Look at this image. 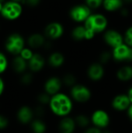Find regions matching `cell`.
Wrapping results in <instances>:
<instances>
[{
  "label": "cell",
  "instance_id": "6da1fadb",
  "mask_svg": "<svg viewBox=\"0 0 132 133\" xmlns=\"http://www.w3.org/2000/svg\"><path fill=\"white\" fill-rule=\"evenodd\" d=\"M49 106L51 111L55 115L64 118L68 116L72 112L73 102L71 97L60 92L55 95L51 96Z\"/></svg>",
  "mask_w": 132,
  "mask_h": 133
},
{
  "label": "cell",
  "instance_id": "7a4b0ae2",
  "mask_svg": "<svg viewBox=\"0 0 132 133\" xmlns=\"http://www.w3.org/2000/svg\"><path fill=\"white\" fill-rule=\"evenodd\" d=\"M83 25L86 30L93 33L95 35L103 34L109 28V19L102 12H92Z\"/></svg>",
  "mask_w": 132,
  "mask_h": 133
},
{
  "label": "cell",
  "instance_id": "3957f363",
  "mask_svg": "<svg viewBox=\"0 0 132 133\" xmlns=\"http://www.w3.org/2000/svg\"><path fill=\"white\" fill-rule=\"evenodd\" d=\"M92 12L93 10L87 5L85 3H78L69 9L68 17L76 24H83Z\"/></svg>",
  "mask_w": 132,
  "mask_h": 133
},
{
  "label": "cell",
  "instance_id": "277c9868",
  "mask_svg": "<svg viewBox=\"0 0 132 133\" xmlns=\"http://www.w3.org/2000/svg\"><path fill=\"white\" fill-rule=\"evenodd\" d=\"M23 13V6L20 2L13 0L8 1L3 4L1 12L2 16L7 20H16L19 19Z\"/></svg>",
  "mask_w": 132,
  "mask_h": 133
},
{
  "label": "cell",
  "instance_id": "5b68a950",
  "mask_svg": "<svg viewBox=\"0 0 132 133\" xmlns=\"http://www.w3.org/2000/svg\"><path fill=\"white\" fill-rule=\"evenodd\" d=\"M65 33L64 24L59 21H51L48 23L44 30V34L48 40L57 41L61 39Z\"/></svg>",
  "mask_w": 132,
  "mask_h": 133
},
{
  "label": "cell",
  "instance_id": "8992f818",
  "mask_svg": "<svg viewBox=\"0 0 132 133\" xmlns=\"http://www.w3.org/2000/svg\"><path fill=\"white\" fill-rule=\"evenodd\" d=\"M103 41L111 49L124 43L123 34L115 28H108L103 34Z\"/></svg>",
  "mask_w": 132,
  "mask_h": 133
},
{
  "label": "cell",
  "instance_id": "52a82bcc",
  "mask_svg": "<svg viewBox=\"0 0 132 133\" xmlns=\"http://www.w3.org/2000/svg\"><path fill=\"white\" fill-rule=\"evenodd\" d=\"M111 53L113 59L117 62H132V48L125 43L111 49Z\"/></svg>",
  "mask_w": 132,
  "mask_h": 133
},
{
  "label": "cell",
  "instance_id": "ba28073f",
  "mask_svg": "<svg viewBox=\"0 0 132 133\" xmlns=\"http://www.w3.org/2000/svg\"><path fill=\"white\" fill-rule=\"evenodd\" d=\"M6 50L13 55H19L25 48V41L22 35L17 33L10 34L5 41Z\"/></svg>",
  "mask_w": 132,
  "mask_h": 133
},
{
  "label": "cell",
  "instance_id": "9c48e42d",
  "mask_svg": "<svg viewBox=\"0 0 132 133\" xmlns=\"http://www.w3.org/2000/svg\"><path fill=\"white\" fill-rule=\"evenodd\" d=\"M70 95L73 101L77 103H86L88 102L92 96V93L89 87L83 84L76 83L71 88Z\"/></svg>",
  "mask_w": 132,
  "mask_h": 133
},
{
  "label": "cell",
  "instance_id": "30bf717a",
  "mask_svg": "<svg viewBox=\"0 0 132 133\" xmlns=\"http://www.w3.org/2000/svg\"><path fill=\"white\" fill-rule=\"evenodd\" d=\"M90 119L91 123L93 125V126H96L100 129H106L109 125L110 122L108 113L102 109H98L93 111L90 117Z\"/></svg>",
  "mask_w": 132,
  "mask_h": 133
},
{
  "label": "cell",
  "instance_id": "8fae6325",
  "mask_svg": "<svg viewBox=\"0 0 132 133\" xmlns=\"http://www.w3.org/2000/svg\"><path fill=\"white\" fill-rule=\"evenodd\" d=\"M105 74L103 65L98 62H93L87 69V76L92 81H99L103 79Z\"/></svg>",
  "mask_w": 132,
  "mask_h": 133
},
{
  "label": "cell",
  "instance_id": "7c38bea8",
  "mask_svg": "<svg viewBox=\"0 0 132 133\" xmlns=\"http://www.w3.org/2000/svg\"><path fill=\"white\" fill-rule=\"evenodd\" d=\"M111 104L114 110L117 111H128L131 103L127 94H121L114 97Z\"/></svg>",
  "mask_w": 132,
  "mask_h": 133
},
{
  "label": "cell",
  "instance_id": "4fadbf2b",
  "mask_svg": "<svg viewBox=\"0 0 132 133\" xmlns=\"http://www.w3.org/2000/svg\"><path fill=\"white\" fill-rule=\"evenodd\" d=\"M62 80L57 76L50 77L44 84V90L47 94L51 96L60 93L62 87Z\"/></svg>",
  "mask_w": 132,
  "mask_h": 133
},
{
  "label": "cell",
  "instance_id": "5bb4252c",
  "mask_svg": "<svg viewBox=\"0 0 132 133\" xmlns=\"http://www.w3.org/2000/svg\"><path fill=\"white\" fill-rule=\"evenodd\" d=\"M76 123L75 118L66 116L61 118L58 125V129L60 133H73L76 128Z\"/></svg>",
  "mask_w": 132,
  "mask_h": 133
},
{
  "label": "cell",
  "instance_id": "9a60e30c",
  "mask_svg": "<svg viewBox=\"0 0 132 133\" xmlns=\"http://www.w3.org/2000/svg\"><path fill=\"white\" fill-rule=\"evenodd\" d=\"M125 5L124 0H103L102 8L109 13L119 12L120 10Z\"/></svg>",
  "mask_w": 132,
  "mask_h": 133
},
{
  "label": "cell",
  "instance_id": "2e32d148",
  "mask_svg": "<svg viewBox=\"0 0 132 133\" xmlns=\"http://www.w3.org/2000/svg\"><path fill=\"white\" fill-rule=\"evenodd\" d=\"M44 34L40 33H33L30 35L27 39V43L31 48H40L41 47H45L47 41Z\"/></svg>",
  "mask_w": 132,
  "mask_h": 133
},
{
  "label": "cell",
  "instance_id": "e0dca14e",
  "mask_svg": "<svg viewBox=\"0 0 132 133\" xmlns=\"http://www.w3.org/2000/svg\"><path fill=\"white\" fill-rule=\"evenodd\" d=\"M45 65L44 58L38 53H35L33 57L28 61V66L33 72L40 71Z\"/></svg>",
  "mask_w": 132,
  "mask_h": 133
},
{
  "label": "cell",
  "instance_id": "ac0fdd59",
  "mask_svg": "<svg viewBox=\"0 0 132 133\" xmlns=\"http://www.w3.org/2000/svg\"><path fill=\"white\" fill-rule=\"evenodd\" d=\"M65 62V57L63 53L60 51H54L50 54L47 62L53 68H60L61 67Z\"/></svg>",
  "mask_w": 132,
  "mask_h": 133
},
{
  "label": "cell",
  "instance_id": "d6986e66",
  "mask_svg": "<svg viewBox=\"0 0 132 133\" xmlns=\"http://www.w3.org/2000/svg\"><path fill=\"white\" fill-rule=\"evenodd\" d=\"M86 29L83 24H76L71 30V37L75 41H86Z\"/></svg>",
  "mask_w": 132,
  "mask_h": 133
},
{
  "label": "cell",
  "instance_id": "ffe728a7",
  "mask_svg": "<svg viewBox=\"0 0 132 133\" xmlns=\"http://www.w3.org/2000/svg\"><path fill=\"white\" fill-rule=\"evenodd\" d=\"M117 78L122 82H128L132 79V65H124L120 67L116 73Z\"/></svg>",
  "mask_w": 132,
  "mask_h": 133
},
{
  "label": "cell",
  "instance_id": "44dd1931",
  "mask_svg": "<svg viewBox=\"0 0 132 133\" xmlns=\"http://www.w3.org/2000/svg\"><path fill=\"white\" fill-rule=\"evenodd\" d=\"M33 118V111L28 107H23L18 112V118L20 122L23 124H26L32 120Z\"/></svg>",
  "mask_w": 132,
  "mask_h": 133
},
{
  "label": "cell",
  "instance_id": "7402d4cb",
  "mask_svg": "<svg viewBox=\"0 0 132 133\" xmlns=\"http://www.w3.org/2000/svg\"><path fill=\"white\" fill-rule=\"evenodd\" d=\"M27 65H28L27 61L23 59L20 55L16 56L14 58L13 62H12V66H13L14 70L16 72H19V73L23 72L26 70V69L27 67Z\"/></svg>",
  "mask_w": 132,
  "mask_h": 133
},
{
  "label": "cell",
  "instance_id": "603a6c76",
  "mask_svg": "<svg viewBox=\"0 0 132 133\" xmlns=\"http://www.w3.org/2000/svg\"><path fill=\"white\" fill-rule=\"evenodd\" d=\"M75 121L76 123V125L82 129H87L89 127V125L91 123V119L87 115L84 114H79L75 118Z\"/></svg>",
  "mask_w": 132,
  "mask_h": 133
},
{
  "label": "cell",
  "instance_id": "cb8c5ba5",
  "mask_svg": "<svg viewBox=\"0 0 132 133\" xmlns=\"http://www.w3.org/2000/svg\"><path fill=\"white\" fill-rule=\"evenodd\" d=\"M32 130L34 133H44L46 132V125L41 120H34L31 124Z\"/></svg>",
  "mask_w": 132,
  "mask_h": 133
},
{
  "label": "cell",
  "instance_id": "d4e9b609",
  "mask_svg": "<svg viewBox=\"0 0 132 133\" xmlns=\"http://www.w3.org/2000/svg\"><path fill=\"white\" fill-rule=\"evenodd\" d=\"M62 83L64 85H65L66 87H72L76 84V77L75 75L72 74V73H67L65 74L63 78H62Z\"/></svg>",
  "mask_w": 132,
  "mask_h": 133
},
{
  "label": "cell",
  "instance_id": "484cf974",
  "mask_svg": "<svg viewBox=\"0 0 132 133\" xmlns=\"http://www.w3.org/2000/svg\"><path fill=\"white\" fill-rule=\"evenodd\" d=\"M111 59H113L111 51H103L99 55V62L102 65L107 64Z\"/></svg>",
  "mask_w": 132,
  "mask_h": 133
},
{
  "label": "cell",
  "instance_id": "4316f807",
  "mask_svg": "<svg viewBox=\"0 0 132 133\" xmlns=\"http://www.w3.org/2000/svg\"><path fill=\"white\" fill-rule=\"evenodd\" d=\"M123 35L124 43L132 48V25H130L125 29Z\"/></svg>",
  "mask_w": 132,
  "mask_h": 133
},
{
  "label": "cell",
  "instance_id": "83f0119b",
  "mask_svg": "<svg viewBox=\"0 0 132 133\" xmlns=\"http://www.w3.org/2000/svg\"><path fill=\"white\" fill-rule=\"evenodd\" d=\"M103 0H84V3L87 5L92 10H96L102 7Z\"/></svg>",
  "mask_w": 132,
  "mask_h": 133
},
{
  "label": "cell",
  "instance_id": "f1b7e54d",
  "mask_svg": "<svg viewBox=\"0 0 132 133\" xmlns=\"http://www.w3.org/2000/svg\"><path fill=\"white\" fill-rule=\"evenodd\" d=\"M33 55H34V53L33 52V51L28 48H24L19 54V55L27 62L33 57Z\"/></svg>",
  "mask_w": 132,
  "mask_h": 133
},
{
  "label": "cell",
  "instance_id": "f546056e",
  "mask_svg": "<svg viewBox=\"0 0 132 133\" xmlns=\"http://www.w3.org/2000/svg\"><path fill=\"white\" fill-rule=\"evenodd\" d=\"M51 96L47 94L46 92L40 94L38 96V101L41 104H49L51 101Z\"/></svg>",
  "mask_w": 132,
  "mask_h": 133
},
{
  "label": "cell",
  "instance_id": "4dcf8cb0",
  "mask_svg": "<svg viewBox=\"0 0 132 133\" xmlns=\"http://www.w3.org/2000/svg\"><path fill=\"white\" fill-rule=\"evenodd\" d=\"M7 67V59L5 56L0 52V73L4 72Z\"/></svg>",
  "mask_w": 132,
  "mask_h": 133
},
{
  "label": "cell",
  "instance_id": "1f68e13d",
  "mask_svg": "<svg viewBox=\"0 0 132 133\" xmlns=\"http://www.w3.org/2000/svg\"><path fill=\"white\" fill-rule=\"evenodd\" d=\"M33 80V76L30 73H26L23 76L22 79H21V82L24 84V85H29L31 83Z\"/></svg>",
  "mask_w": 132,
  "mask_h": 133
},
{
  "label": "cell",
  "instance_id": "d6a6232c",
  "mask_svg": "<svg viewBox=\"0 0 132 133\" xmlns=\"http://www.w3.org/2000/svg\"><path fill=\"white\" fill-rule=\"evenodd\" d=\"M24 2L28 6L31 8H34V7L38 6L40 4L41 0H24Z\"/></svg>",
  "mask_w": 132,
  "mask_h": 133
},
{
  "label": "cell",
  "instance_id": "836d02e7",
  "mask_svg": "<svg viewBox=\"0 0 132 133\" xmlns=\"http://www.w3.org/2000/svg\"><path fill=\"white\" fill-rule=\"evenodd\" d=\"M102 129L96 127V126H89L87 129H86V131L84 133H102Z\"/></svg>",
  "mask_w": 132,
  "mask_h": 133
},
{
  "label": "cell",
  "instance_id": "e575fe53",
  "mask_svg": "<svg viewBox=\"0 0 132 133\" xmlns=\"http://www.w3.org/2000/svg\"><path fill=\"white\" fill-rule=\"evenodd\" d=\"M119 13H120V16H121V17H123V18H127V17L129 16V15H130V11H129V9H128L127 7L124 6V7L120 10Z\"/></svg>",
  "mask_w": 132,
  "mask_h": 133
},
{
  "label": "cell",
  "instance_id": "d590c367",
  "mask_svg": "<svg viewBox=\"0 0 132 133\" xmlns=\"http://www.w3.org/2000/svg\"><path fill=\"white\" fill-rule=\"evenodd\" d=\"M8 125V121L2 116H0V129L5 128Z\"/></svg>",
  "mask_w": 132,
  "mask_h": 133
},
{
  "label": "cell",
  "instance_id": "8d00e7d4",
  "mask_svg": "<svg viewBox=\"0 0 132 133\" xmlns=\"http://www.w3.org/2000/svg\"><path fill=\"white\" fill-rule=\"evenodd\" d=\"M35 114L37 116H42L44 114V110L43 107H41V106L37 107L35 110Z\"/></svg>",
  "mask_w": 132,
  "mask_h": 133
},
{
  "label": "cell",
  "instance_id": "74e56055",
  "mask_svg": "<svg viewBox=\"0 0 132 133\" xmlns=\"http://www.w3.org/2000/svg\"><path fill=\"white\" fill-rule=\"evenodd\" d=\"M128 116L130 119V121H131L132 122V104H131V106L129 107V108L128 109Z\"/></svg>",
  "mask_w": 132,
  "mask_h": 133
},
{
  "label": "cell",
  "instance_id": "f35d334b",
  "mask_svg": "<svg viewBox=\"0 0 132 133\" xmlns=\"http://www.w3.org/2000/svg\"><path fill=\"white\" fill-rule=\"evenodd\" d=\"M127 95L128 96V97H129V100H130L131 103L132 104V87L129 88V90H128V94H127Z\"/></svg>",
  "mask_w": 132,
  "mask_h": 133
},
{
  "label": "cell",
  "instance_id": "ab89813d",
  "mask_svg": "<svg viewBox=\"0 0 132 133\" xmlns=\"http://www.w3.org/2000/svg\"><path fill=\"white\" fill-rule=\"evenodd\" d=\"M3 88H4V84H3L2 80V79H1V78H0V94L2 93V91H3Z\"/></svg>",
  "mask_w": 132,
  "mask_h": 133
},
{
  "label": "cell",
  "instance_id": "60d3db41",
  "mask_svg": "<svg viewBox=\"0 0 132 133\" xmlns=\"http://www.w3.org/2000/svg\"><path fill=\"white\" fill-rule=\"evenodd\" d=\"M125 4H132V0H124Z\"/></svg>",
  "mask_w": 132,
  "mask_h": 133
},
{
  "label": "cell",
  "instance_id": "b9f144b4",
  "mask_svg": "<svg viewBox=\"0 0 132 133\" xmlns=\"http://www.w3.org/2000/svg\"><path fill=\"white\" fill-rule=\"evenodd\" d=\"M2 7H3V4H2V2H0V13H1V12H2Z\"/></svg>",
  "mask_w": 132,
  "mask_h": 133
},
{
  "label": "cell",
  "instance_id": "7bdbcfd3",
  "mask_svg": "<svg viewBox=\"0 0 132 133\" xmlns=\"http://www.w3.org/2000/svg\"><path fill=\"white\" fill-rule=\"evenodd\" d=\"M102 133H111V132H110V131H108V130H104V131H103V132Z\"/></svg>",
  "mask_w": 132,
  "mask_h": 133
},
{
  "label": "cell",
  "instance_id": "ee69618b",
  "mask_svg": "<svg viewBox=\"0 0 132 133\" xmlns=\"http://www.w3.org/2000/svg\"><path fill=\"white\" fill-rule=\"evenodd\" d=\"M13 1H16V2H20L24 1V0H13Z\"/></svg>",
  "mask_w": 132,
  "mask_h": 133
},
{
  "label": "cell",
  "instance_id": "f6af8a7d",
  "mask_svg": "<svg viewBox=\"0 0 132 133\" xmlns=\"http://www.w3.org/2000/svg\"><path fill=\"white\" fill-rule=\"evenodd\" d=\"M3 1H4V0H0V2H2Z\"/></svg>",
  "mask_w": 132,
  "mask_h": 133
}]
</instances>
